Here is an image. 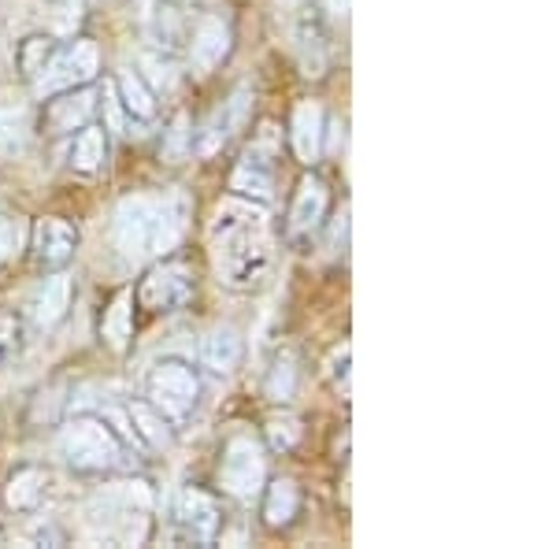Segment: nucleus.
I'll list each match as a JSON object with an SVG mask.
<instances>
[{"label": "nucleus", "mask_w": 556, "mask_h": 549, "mask_svg": "<svg viewBox=\"0 0 556 549\" xmlns=\"http://www.w3.org/2000/svg\"><path fill=\"white\" fill-rule=\"evenodd\" d=\"M212 253L215 272L227 286H256L271 267V234H267V215L256 204L227 201L215 212L212 227Z\"/></svg>", "instance_id": "obj_1"}, {"label": "nucleus", "mask_w": 556, "mask_h": 549, "mask_svg": "<svg viewBox=\"0 0 556 549\" xmlns=\"http://www.w3.org/2000/svg\"><path fill=\"white\" fill-rule=\"evenodd\" d=\"M186 215H190V204H186L182 194L123 197L119 209H115L112 241L123 260L141 264V260H152L178 246L186 230Z\"/></svg>", "instance_id": "obj_2"}, {"label": "nucleus", "mask_w": 556, "mask_h": 549, "mask_svg": "<svg viewBox=\"0 0 556 549\" xmlns=\"http://www.w3.org/2000/svg\"><path fill=\"white\" fill-rule=\"evenodd\" d=\"M101 71V52L89 38H75L67 41L64 49H49L45 64L34 75V93L38 97H56L64 89H78L89 86Z\"/></svg>", "instance_id": "obj_3"}, {"label": "nucleus", "mask_w": 556, "mask_h": 549, "mask_svg": "<svg viewBox=\"0 0 556 549\" xmlns=\"http://www.w3.org/2000/svg\"><path fill=\"white\" fill-rule=\"evenodd\" d=\"M60 453L67 457V464L75 472H104V467L119 461L123 446L101 420L78 416L60 431Z\"/></svg>", "instance_id": "obj_4"}, {"label": "nucleus", "mask_w": 556, "mask_h": 549, "mask_svg": "<svg viewBox=\"0 0 556 549\" xmlns=\"http://www.w3.org/2000/svg\"><path fill=\"white\" fill-rule=\"evenodd\" d=\"M146 394H149V404L167 416L172 423H182L190 420V412L197 409V398H201V383H197L193 367L178 364V360H164L149 372V383H146Z\"/></svg>", "instance_id": "obj_5"}, {"label": "nucleus", "mask_w": 556, "mask_h": 549, "mask_svg": "<svg viewBox=\"0 0 556 549\" xmlns=\"http://www.w3.org/2000/svg\"><path fill=\"white\" fill-rule=\"evenodd\" d=\"M267 483V457L264 446L249 435L230 438L223 449V464H219V486L227 494H235L241 501H253Z\"/></svg>", "instance_id": "obj_6"}, {"label": "nucleus", "mask_w": 556, "mask_h": 549, "mask_svg": "<svg viewBox=\"0 0 556 549\" xmlns=\"http://www.w3.org/2000/svg\"><path fill=\"white\" fill-rule=\"evenodd\" d=\"M193 290H197L193 267L182 264V260H167V264L152 267L146 275V283L138 286V301L149 312H175L190 301Z\"/></svg>", "instance_id": "obj_7"}, {"label": "nucleus", "mask_w": 556, "mask_h": 549, "mask_svg": "<svg viewBox=\"0 0 556 549\" xmlns=\"http://www.w3.org/2000/svg\"><path fill=\"white\" fill-rule=\"evenodd\" d=\"M71 297H75V278L67 272H56L49 278H41L38 290L30 294V301H26V312H30V323L38 330H52L60 327L71 309Z\"/></svg>", "instance_id": "obj_8"}, {"label": "nucleus", "mask_w": 556, "mask_h": 549, "mask_svg": "<svg viewBox=\"0 0 556 549\" xmlns=\"http://www.w3.org/2000/svg\"><path fill=\"white\" fill-rule=\"evenodd\" d=\"M230 52V26L219 20V15H201L190 34V64L208 75L212 67H219Z\"/></svg>", "instance_id": "obj_9"}, {"label": "nucleus", "mask_w": 556, "mask_h": 549, "mask_svg": "<svg viewBox=\"0 0 556 549\" xmlns=\"http://www.w3.org/2000/svg\"><path fill=\"white\" fill-rule=\"evenodd\" d=\"M327 204H330V194H327V183L316 175H308L304 183L298 186V197H293V209H290V238H304L327 220Z\"/></svg>", "instance_id": "obj_10"}, {"label": "nucleus", "mask_w": 556, "mask_h": 549, "mask_svg": "<svg viewBox=\"0 0 556 549\" xmlns=\"http://www.w3.org/2000/svg\"><path fill=\"white\" fill-rule=\"evenodd\" d=\"M175 516L178 524L186 527V535L197 538V542H212L215 531H219V506H215V498H208L204 490H182L175 501Z\"/></svg>", "instance_id": "obj_11"}, {"label": "nucleus", "mask_w": 556, "mask_h": 549, "mask_svg": "<svg viewBox=\"0 0 556 549\" xmlns=\"http://www.w3.org/2000/svg\"><path fill=\"white\" fill-rule=\"evenodd\" d=\"M97 108V93L86 86L78 89H64L56 93V101H49V112H45V127L49 134H71V130H83L89 123Z\"/></svg>", "instance_id": "obj_12"}, {"label": "nucleus", "mask_w": 556, "mask_h": 549, "mask_svg": "<svg viewBox=\"0 0 556 549\" xmlns=\"http://www.w3.org/2000/svg\"><path fill=\"white\" fill-rule=\"evenodd\" d=\"M323 134H327V115H323V108L316 101H301L293 108L290 141H293V152H298L301 164H316L319 160Z\"/></svg>", "instance_id": "obj_13"}, {"label": "nucleus", "mask_w": 556, "mask_h": 549, "mask_svg": "<svg viewBox=\"0 0 556 549\" xmlns=\"http://www.w3.org/2000/svg\"><path fill=\"white\" fill-rule=\"evenodd\" d=\"M78 246V230L67 220H41L34 230V257L45 267H64L75 257Z\"/></svg>", "instance_id": "obj_14"}, {"label": "nucleus", "mask_w": 556, "mask_h": 549, "mask_svg": "<svg viewBox=\"0 0 556 549\" xmlns=\"http://www.w3.org/2000/svg\"><path fill=\"white\" fill-rule=\"evenodd\" d=\"M230 190L238 197H256V201H267L275 190V167L260 157L256 149L245 152V160L238 164V171L230 175Z\"/></svg>", "instance_id": "obj_15"}, {"label": "nucleus", "mask_w": 556, "mask_h": 549, "mask_svg": "<svg viewBox=\"0 0 556 549\" xmlns=\"http://www.w3.org/2000/svg\"><path fill=\"white\" fill-rule=\"evenodd\" d=\"M201 364L215 375H227L241 364V338L235 327H215L201 341Z\"/></svg>", "instance_id": "obj_16"}, {"label": "nucleus", "mask_w": 556, "mask_h": 549, "mask_svg": "<svg viewBox=\"0 0 556 549\" xmlns=\"http://www.w3.org/2000/svg\"><path fill=\"white\" fill-rule=\"evenodd\" d=\"M101 338L108 341V349L127 353V346L134 338V294L130 290H119L115 301L108 304L104 323H101Z\"/></svg>", "instance_id": "obj_17"}, {"label": "nucleus", "mask_w": 556, "mask_h": 549, "mask_svg": "<svg viewBox=\"0 0 556 549\" xmlns=\"http://www.w3.org/2000/svg\"><path fill=\"white\" fill-rule=\"evenodd\" d=\"M115 89H119V101L134 120H152V115H156V89L149 86L146 75H138V71H123Z\"/></svg>", "instance_id": "obj_18"}, {"label": "nucleus", "mask_w": 556, "mask_h": 549, "mask_svg": "<svg viewBox=\"0 0 556 549\" xmlns=\"http://www.w3.org/2000/svg\"><path fill=\"white\" fill-rule=\"evenodd\" d=\"M267 486V483H264ZM301 509V490L293 479H275L264 494V520L271 527H286Z\"/></svg>", "instance_id": "obj_19"}, {"label": "nucleus", "mask_w": 556, "mask_h": 549, "mask_svg": "<svg viewBox=\"0 0 556 549\" xmlns=\"http://www.w3.org/2000/svg\"><path fill=\"white\" fill-rule=\"evenodd\" d=\"M104 157H108L104 130L101 127H89V123H86V127L78 130L75 146H71V167L83 171V175H93V171H101Z\"/></svg>", "instance_id": "obj_20"}, {"label": "nucleus", "mask_w": 556, "mask_h": 549, "mask_svg": "<svg viewBox=\"0 0 556 549\" xmlns=\"http://www.w3.org/2000/svg\"><path fill=\"white\" fill-rule=\"evenodd\" d=\"M130 423L138 427V435L146 438L152 449H167V446H172V420L160 416V412L152 409L149 401L130 404Z\"/></svg>", "instance_id": "obj_21"}, {"label": "nucleus", "mask_w": 556, "mask_h": 549, "mask_svg": "<svg viewBox=\"0 0 556 549\" xmlns=\"http://www.w3.org/2000/svg\"><path fill=\"white\" fill-rule=\"evenodd\" d=\"M30 141V115L26 108H0V157H15Z\"/></svg>", "instance_id": "obj_22"}, {"label": "nucleus", "mask_w": 556, "mask_h": 549, "mask_svg": "<svg viewBox=\"0 0 556 549\" xmlns=\"http://www.w3.org/2000/svg\"><path fill=\"white\" fill-rule=\"evenodd\" d=\"M45 494V472L41 467H23L8 486V506L12 509H34Z\"/></svg>", "instance_id": "obj_23"}, {"label": "nucleus", "mask_w": 556, "mask_h": 549, "mask_svg": "<svg viewBox=\"0 0 556 549\" xmlns=\"http://www.w3.org/2000/svg\"><path fill=\"white\" fill-rule=\"evenodd\" d=\"M293 390H298V364H293L290 353H282L275 360L271 375H267V398H271V401H290Z\"/></svg>", "instance_id": "obj_24"}, {"label": "nucleus", "mask_w": 556, "mask_h": 549, "mask_svg": "<svg viewBox=\"0 0 556 549\" xmlns=\"http://www.w3.org/2000/svg\"><path fill=\"white\" fill-rule=\"evenodd\" d=\"M45 12L56 34H75V26L83 23L86 0H45Z\"/></svg>", "instance_id": "obj_25"}, {"label": "nucleus", "mask_w": 556, "mask_h": 549, "mask_svg": "<svg viewBox=\"0 0 556 549\" xmlns=\"http://www.w3.org/2000/svg\"><path fill=\"white\" fill-rule=\"evenodd\" d=\"M23 241H26V227L20 215H0V264L20 253Z\"/></svg>", "instance_id": "obj_26"}, {"label": "nucleus", "mask_w": 556, "mask_h": 549, "mask_svg": "<svg viewBox=\"0 0 556 549\" xmlns=\"http://www.w3.org/2000/svg\"><path fill=\"white\" fill-rule=\"evenodd\" d=\"M267 438H271L275 449H293L301 438V423L293 416H282V420H271V427H267Z\"/></svg>", "instance_id": "obj_27"}, {"label": "nucleus", "mask_w": 556, "mask_h": 549, "mask_svg": "<svg viewBox=\"0 0 556 549\" xmlns=\"http://www.w3.org/2000/svg\"><path fill=\"white\" fill-rule=\"evenodd\" d=\"M45 57H49V41L45 38H30L26 41V49H23V67H26V75H38V67L45 64Z\"/></svg>", "instance_id": "obj_28"}, {"label": "nucleus", "mask_w": 556, "mask_h": 549, "mask_svg": "<svg viewBox=\"0 0 556 549\" xmlns=\"http://www.w3.org/2000/svg\"><path fill=\"white\" fill-rule=\"evenodd\" d=\"M15 346H20V323H15V316H0V353Z\"/></svg>", "instance_id": "obj_29"}, {"label": "nucleus", "mask_w": 556, "mask_h": 549, "mask_svg": "<svg viewBox=\"0 0 556 549\" xmlns=\"http://www.w3.org/2000/svg\"><path fill=\"white\" fill-rule=\"evenodd\" d=\"M323 4H327L330 20H345L349 15V0H323Z\"/></svg>", "instance_id": "obj_30"}]
</instances>
